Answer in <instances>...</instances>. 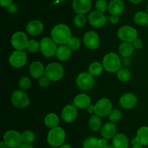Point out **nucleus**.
I'll use <instances>...</instances> for the list:
<instances>
[{
  "instance_id": "1",
  "label": "nucleus",
  "mask_w": 148,
  "mask_h": 148,
  "mask_svg": "<svg viewBox=\"0 0 148 148\" xmlns=\"http://www.w3.org/2000/svg\"><path fill=\"white\" fill-rule=\"evenodd\" d=\"M71 30L66 25L58 24L53 27L51 30V39L61 45H64L67 44L69 39L72 36Z\"/></svg>"
},
{
  "instance_id": "2",
  "label": "nucleus",
  "mask_w": 148,
  "mask_h": 148,
  "mask_svg": "<svg viewBox=\"0 0 148 148\" xmlns=\"http://www.w3.org/2000/svg\"><path fill=\"white\" fill-rule=\"evenodd\" d=\"M66 138V133L62 128L57 126L49 131L47 135V142L50 146L58 147L63 145Z\"/></svg>"
},
{
  "instance_id": "3",
  "label": "nucleus",
  "mask_w": 148,
  "mask_h": 148,
  "mask_svg": "<svg viewBox=\"0 0 148 148\" xmlns=\"http://www.w3.org/2000/svg\"><path fill=\"white\" fill-rule=\"evenodd\" d=\"M103 66L108 72L116 73L121 69V59L116 54L111 52L104 57L103 59Z\"/></svg>"
},
{
  "instance_id": "4",
  "label": "nucleus",
  "mask_w": 148,
  "mask_h": 148,
  "mask_svg": "<svg viewBox=\"0 0 148 148\" xmlns=\"http://www.w3.org/2000/svg\"><path fill=\"white\" fill-rule=\"evenodd\" d=\"M64 70L63 66L58 62H51L46 65L45 68V75L52 81H57L64 76Z\"/></svg>"
},
{
  "instance_id": "5",
  "label": "nucleus",
  "mask_w": 148,
  "mask_h": 148,
  "mask_svg": "<svg viewBox=\"0 0 148 148\" xmlns=\"http://www.w3.org/2000/svg\"><path fill=\"white\" fill-rule=\"evenodd\" d=\"M3 142L9 148H19L23 143L21 133L15 130L7 131L3 136Z\"/></svg>"
},
{
  "instance_id": "6",
  "label": "nucleus",
  "mask_w": 148,
  "mask_h": 148,
  "mask_svg": "<svg viewBox=\"0 0 148 148\" xmlns=\"http://www.w3.org/2000/svg\"><path fill=\"white\" fill-rule=\"evenodd\" d=\"M57 48L56 43L51 38L45 37L40 40V49L46 57H51L56 55Z\"/></svg>"
},
{
  "instance_id": "7",
  "label": "nucleus",
  "mask_w": 148,
  "mask_h": 148,
  "mask_svg": "<svg viewBox=\"0 0 148 148\" xmlns=\"http://www.w3.org/2000/svg\"><path fill=\"white\" fill-rule=\"evenodd\" d=\"M11 102L17 108H25L30 104V99L25 91L17 90L13 92L11 97Z\"/></svg>"
},
{
  "instance_id": "8",
  "label": "nucleus",
  "mask_w": 148,
  "mask_h": 148,
  "mask_svg": "<svg viewBox=\"0 0 148 148\" xmlns=\"http://www.w3.org/2000/svg\"><path fill=\"white\" fill-rule=\"evenodd\" d=\"M118 37L124 42L134 41L137 39V31L134 28L129 26H124L120 28L117 32Z\"/></svg>"
},
{
  "instance_id": "9",
  "label": "nucleus",
  "mask_w": 148,
  "mask_h": 148,
  "mask_svg": "<svg viewBox=\"0 0 148 148\" xmlns=\"http://www.w3.org/2000/svg\"><path fill=\"white\" fill-rule=\"evenodd\" d=\"M112 110V104L107 98H102L98 100L95 104V114L99 117L108 115Z\"/></svg>"
},
{
  "instance_id": "10",
  "label": "nucleus",
  "mask_w": 148,
  "mask_h": 148,
  "mask_svg": "<svg viewBox=\"0 0 148 148\" xmlns=\"http://www.w3.org/2000/svg\"><path fill=\"white\" fill-rule=\"evenodd\" d=\"M27 41V36L24 32H15L12 36L11 44L16 50L24 51L26 49Z\"/></svg>"
},
{
  "instance_id": "11",
  "label": "nucleus",
  "mask_w": 148,
  "mask_h": 148,
  "mask_svg": "<svg viewBox=\"0 0 148 148\" xmlns=\"http://www.w3.org/2000/svg\"><path fill=\"white\" fill-rule=\"evenodd\" d=\"M95 81L89 73H81L77 78V85L82 90H89L93 87Z\"/></svg>"
},
{
  "instance_id": "12",
  "label": "nucleus",
  "mask_w": 148,
  "mask_h": 148,
  "mask_svg": "<svg viewBox=\"0 0 148 148\" xmlns=\"http://www.w3.org/2000/svg\"><path fill=\"white\" fill-rule=\"evenodd\" d=\"M10 63L14 68H21L27 62V55L23 50H16L10 57Z\"/></svg>"
},
{
  "instance_id": "13",
  "label": "nucleus",
  "mask_w": 148,
  "mask_h": 148,
  "mask_svg": "<svg viewBox=\"0 0 148 148\" xmlns=\"http://www.w3.org/2000/svg\"><path fill=\"white\" fill-rule=\"evenodd\" d=\"M83 42L85 46L89 49H95L99 46V36L95 31L90 30L84 35Z\"/></svg>"
},
{
  "instance_id": "14",
  "label": "nucleus",
  "mask_w": 148,
  "mask_h": 148,
  "mask_svg": "<svg viewBox=\"0 0 148 148\" xmlns=\"http://www.w3.org/2000/svg\"><path fill=\"white\" fill-rule=\"evenodd\" d=\"M88 22L94 28H101L106 23V17L103 13L93 11L88 16Z\"/></svg>"
},
{
  "instance_id": "15",
  "label": "nucleus",
  "mask_w": 148,
  "mask_h": 148,
  "mask_svg": "<svg viewBox=\"0 0 148 148\" xmlns=\"http://www.w3.org/2000/svg\"><path fill=\"white\" fill-rule=\"evenodd\" d=\"M91 7V0H73L72 1V7L77 14H85L90 10Z\"/></svg>"
},
{
  "instance_id": "16",
  "label": "nucleus",
  "mask_w": 148,
  "mask_h": 148,
  "mask_svg": "<svg viewBox=\"0 0 148 148\" xmlns=\"http://www.w3.org/2000/svg\"><path fill=\"white\" fill-rule=\"evenodd\" d=\"M137 103V99L134 94L132 93H127L121 96L119 100V104L121 107L126 110H130L136 106Z\"/></svg>"
},
{
  "instance_id": "17",
  "label": "nucleus",
  "mask_w": 148,
  "mask_h": 148,
  "mask_svg": "<svg viewBox=\"0 0 148 148\" xmlns=\"http://www.w3.org/2000/svg\"><path fill=\"white\" fill-rule=\"evenodd\" d=\"M77 116V110L76 107L68 104L63 108L62 112V117L66 123H71L76 119Z\"/></svg>"
},
{
  "instance_id": "18",
  "label": "nucleus",
  "mask_w": 148,
  "mask_h": 148,
  "mask_svg": "<svg viewBox=\"0 0 148 148\" xmlns=\"http://www.w3.org/2000/svg\"><path fill=\"white\" fill-rule=\"evenodd\" d=\"M26 30L31 36H38L43 32V25L39 20H32L27 24Z\"/></svg>"
},
{
  "instance_id": "19",
  "label": "nucleus",
  "mask_w": 148,
  "mask_h": 148,
  "mask_svg": "<svg viewBox=\"0 0 148 148\" xmlns=\"http://www.w3.org/2000/svg\"><path fill=\"white\" fill-rule=\"evenodd\" d=\"M29 71L31 76L35 79L40 78L45 73V68L43 65L39 61H35L32 62L30 65Z\"/></svg>"
},
{
  "instance_id": "20",
  "label": "nucleus",
  "mask_w": 148,
  "mask_h": 148,
  "mask_svg": "<svg viewBox=\"0 0 148 148\" xmlns=\"http://www.w3.org/2000/svg\"><path fill=\"white\" fill-rule=\"evenodd\" d=\"M108 12L112 15L118 16L124 10V3L122 0H111L108 3Z\"/></svg>"
},
{
  "instance_id": "21",
  "label": "nucleus",
  "mask_w": 148,
  "mask_h": 148,
  "mask_svg": "<svg viewBox=\"0 0 148 148\" xmlns=\"http://www.w3.org/2000/svg\"><path fill=\"white\" fill-rule=\"evenodd\" d=\"M101 136L106 139H113L116 135V127L112 122L106 123L101 128Z\"/></svg>"
},
{
  "instance_id": "22",
  "label": "nucleus",
  "mask_w": 148,
  "mask_h": 148,
  "mask_svg": "<svg viewBox=\"0 0 148 148\" xmlns=\"http://www.w3.org/2000/svg\"><path fill=\"white\" fill-rule=\"evenodd\" d=\"M90 97L86 94H78L74 99V104L75 107L81 109L87 108L90 104Z\"/></svg>"
},
{
  "instance_id": "23",
  "label": "nucleus",
  "mask_w": 148,
  "mask_h": 148,
  "mask_svg": "<svg viewBox=\"0 0 148 148\" xmlns=\"http://www.w3.org/2000/svg\"><path fill=\"white\" fill-rule=\"evenodd\" d=\"M129 139L124 133H118L116 135L112 140V145L114 148H128Z\"/></svg>"
},
{
  "instance_id": "24",
  "label": "nucleus",
  "mask_w": 148,
  "mask_h": 148,
  "mask_svg": "<svg viewBox=\"0 0 148 148\" xmlns=\"http://www.w3.org/2000/svg\"><path fill=\"white\" fill-rule=\"evenodd\" d=\"M72 55V49L67 45H60L58 46L56 56L59 60L66 61L70 58Z\"/></svg>"
},
{
  "instance_id": "25",
  "label": "nucleus",
  "mask_w": 148,
  "mask_h": 148,
  "mask_svg": "<svg viewBox=\"0 0 148 148\" xmlns=\"http://www.w3.org/2000/svg\"><path fill=\"white\" fill-rule=\"evenodd\" d=\"M135 142L143 146L148 145V127L143 126L137 132V136L134 138Z\"/></svg>"
},
{
  "instance_id": "26",
  "label": "nucleus",
  "mask_w": 148,
  "mask_h": 148,
  "mask_svg": "<svg viewBox=\"0 0 148 148\" xmlns=\"http://www.w3.org/2000/svg\"><path fill=\"white\" fill-rule=\"evenodd\" d=\"M119 51L121 56L124 57H128L131 56L134 52V46H133L132 44L130 43V42H124L120 44Z\"/></svg>"
},
{
  "instance_id": "27",
  "label": "nucleus",
  "mask_w": 148,
  "mask_h": 148,
  "mask_svg": "<svg viewBox=\"0 0 148 148\" xmlns=\"http://www.w3.org/2000/svg\"><path fill=\"white\" fill-rule=\"evenodd\" d=\"M44 122L47 127L53 129L57 127L59 123V119L57 115L55 113H49L45 118Z\"/></svg>"
},
{
  "instance_id": "28",
  "label": "nucleus",
  "mask_w": 148,
  "mask_h": 148,
  "mask_svg": "<svg viewBox=\"0 0 148 148\" xmlns=\"http://www.w3.org/2000/svg\"><path fill=\"white\" fill-rule=\"evenodd\" d=\"M89 127L93 131H98L102 128V122L101 118L97 115H93L89 120Z\"/></svg>"
},
{
  "instance_id": "29",
  "label": "nucleus",
  "mask_w": 148,
  "mask_h": 148,
  "mask_svg": "<svg viewBox=\"0 0 148 148\" xmlns=\"http://www.w3.org/2000/svg\"><path fill=\"white\" fill-rule=\"evenodd\" d=\"M136 24L139 26H146L148 24V13L145 12H138L134 17Z\"/></svg>"
},
{
  "instance_id": "30",
  "label": "nucleus",
  "mask_w": 148,
  "mask_h": 148,
  "mask_svg": "<svg viewBox=\"0 0 148 148\" xmlns=\"http://www.w3.org/2000/svg\"><path fill=\"white\" fill-rule=\"evenodd\" d=\"M103 69V66L100 62H94L89 66L88 72L92 76H97V75H101Z\"/></svg>"
},
{
  "instance_id": "31",
  "label": "nucleus",
  "mask_w": 148,
  "mask_h": 148,
  "mask_svg": "<svg viewBox=\"0 0 148 148\" xmlns=\"http://www.w3.org/2000/svg\"><path fill=\"white\" fill-rule=\"evenodd\" d=\"M117 77L122 82H127L132 77L131 72L127 68H121L117 71Z\"/></svg>"
},
{
  "instance_id": "32",
  "label": "nucleus",
  "mask_w": 148,
  "mask_h": 148,
  "mask_svg": "<svg viewBox=\"0 0 148 148\" xmlns=\"http://www.w3.org/2000/svg\"><path fill=\"white\" fill-rule=\"evenodd\" d=\"M83 148H101L99 145V139L96 137L88 138L84 142Z\"/></svg>"
},
{
  "instance_id": "33",
  "label": "nucleus",
  "mask_w": 148,
  "mask_h": 148,
  "mask_svg": "<svg viewBox=\"0 0 148 148\" xmlns=\"http://www.w3.org/2000/svg\"><path fill=\"white\" fill-rule=\"evenodd\" d=\"M22 139H23V143L25 144H31L33 143L36 139V136L35 133L33 131L29 130H26L23 131L21 133Z\"/></svg>"
},
{
  "instance_id": "34",
  "label": "nucleus",
  "mask_w": 148,
  "mask_h": 148,
  "mask_svg": "<svg viewBox=\"0 0 148 148\" xmlns=\"http://www.w3.org/2000/svg\"><path fill=\"white\" fill-rule=\"evenodd\" d=\"M108 118L112 123H117L121 118V113L118 109H114L108 115Z\"/></svg>"
},
{
  "instance_id": "35",
  "label": "nucleus",
  "mask_w": 148,
  "mask_h": 148,
  "mask_svg": "<svg viewBox=\"0 0 148 148\" xmlns=\"http://www.w3.org/2000/svg\"><path fill=\"white\" fill-rule=\"evenodd\" d=\"M66 45H67L72 50L76 51L80 47L81 43L80 41H79V39H78V38L71 37L70 39H69V41L66 44Z\"/></svg>"
},
{
  "instance_id": "36",
  "label": "nucleus",
  "mask_w": 148,
  "mask_h": 148,
  "mask_svg": "<svg viewBox=\"0 0 148 148\" xmlns=\"http://www.w3.org/2000/svg\"><path fill=\"white\" fill-rule=\"evenodd\" d=\"M87 18L84 15L77 14L74 17V23L78 28H82L86 24Z\"/></svg>"
},
{
  "instance_id": "37",
  "label": "nucleus",
  "mask_w": 148,
  "mask_h": 148,
  "mask_svg": "<svg viewBox=\"0 0 148 148\" xmlns=\"http://www.w3.org/2000/svg\"><path fill=\"white\" fill-rule=\"evenodd\" d=\"M26 49H28L31 52H36L40 49V43L38 42L36 40L32 39L27 41Z\"/></svg>"
},
{
  "instance_id": "38",
  "label": "nucleus",
  "mask_w": 148,
  "mask_h": 148,
  "mask_svg": "<svg viewBox=\"0 0 148 148\" xmlns=\"http://www.w3.org/2000/svg\"><path fill=\"white\" fill-rule=\"evenodd\" d=\"M95 8L100 12H105L108 8V4L106 0H97L95 2Z\"/></svg>"
},
{
  "instance_id": "39",
  "label": "nucleus",
  "mask_w": 148,
  "mask_h": 148,
  "mask_svg": "<svg viewBox=\"0 0 148 148\" xmlns=\"http://www.w3.org/2000/svg\"><path fill=\"white\" fill-rule=\"evenodd\" d=\"M30 86H31V81H30V78L27 77H23L19 81V86L22 90L28 89Z\"/></svg>"
},
{
  "instance_id": "40",
  "label": "nucleus",
  "mask_w": 148,
  "mask_h": 148,
  "mask_svg": "<svg viewBox=\"0 0 148 148\" xmlns=\"http://www.w3.org/2000/svg\"><path fill=\"white\" fill-rule=\"evenodd\" d=\"M38 84L40 86L46 88V87L49 86V84H50V79L46 76L41 77L40 78H39Z\"/></svg>"
},
{
  "instance_id": "41",
  "label": "nucleus",
  "mask_w": 148,
  "mask_h": 148,
  "mask_svg": "<svg viewBox=\"0 0 148 148\" xmlns=\"http://www.w3.org/2000/svg\"><path fill=\"white\" fill-rule=\"evenodd\" d=\"M132 45L134 46V48H136L137 49H140L143 47V42L142 41L140 40V39H137L132 42Z\"/></svg>"
},
{
  "instance_id": "42",
  "label": "nucleus",
  "mask_w": 148,
  "mask_h": 148,
  "mask_svg": "<svg viewBox=\"0 0 148 148\" xmlns=\"http://www.w3.org/2000/svg\"><path fill=\"white\" fill-rule=\"evenodd\" d=\"M13 0H0V5L2 7H8L12 4Z\"/></svg>"
},
{
  "instance_id": "43",
  "label": "nucleus",
  "mask_w": 148,
  "mask_h": 148,
  "mask_svg": "<svg viewBox=\"0 0 148 148\" xmlns=\"http://www.w3.org/2000/svg\"><path fill=\"white\" fill-rule=\"evenodd\" d=\"M99 145L101 148H104L105 147H106L108 145V143H107V139H99Z\"/></svg>"
},
{
  "instance_id": "44",
  "label": "nucleus",
  "mask_w": 148,
  "mask_h": 148,
  "mask_svg": "<svg viewBox=\"0 0 148 148\" xmlns=\"http://www.w3.org/2000/svg\"><path fill=\"white\" fill-rule=\"evenodd\" d=\"M110 21L112 24H117L119 21V18L118 16L116 15H112L111 17H110Z\"/></svg>"
},
{
  "instance_id": "45",
  "label": "nucleus",
  "mask_w": 148,
  "mask_h": 148,
  "mask_svg": "<svg viewBox=\"0 0 148 148\" xmlns=\"http://www.w3.org/2000/svg\"><path fill=\"white\" fill-rule=\"evenodd\" d=\"M131 144L132 145V148H143V145H140V144L137 143V142H135V140H134V139L132 140Z\"/></svg>"
},
{
  "instance_id": "46",
  "label": "nucleus",
  "mask_w": 148,
  "mask_h": 148,
  "mask_svg": "<svg viewBox=\"0 0 148 148\" xmlns=\"http://www.w3.org/2000/svg\"><path fill=\"white\" fill-rule=\"evenodd\" d=\"M87 111H88L89 113H95V105L90 104V105L87 107Z\"/></svg>"
},
{
  "instance_id": "47",
  "label": "nucleus",
  "mask_w": 148,
  "mask_h": 148,
  "mask_svg": "<svg viewBox=\"0 0 148 148\" xmlns=\"http://www.w3.org/2000/svg\"><path fill=\"white\" fill-rule=\"evenodd\" d=\"M16 10H17V8H16V6L14 5V4H11L10 7H8V11L10 12L13 13L16 12Z\"/></svg>"
},
{
  "instance_id": "48",
  "label": "nucleus",
  "mask_w": 148,
  "mask_h": 148,
  "mask_svg": "<svg viewBox=\"0 0 148 148\" xmlns=\"http://www.w3.org/2000/svg\"><path fill=\"white\" fill-rule=\"evenodd\" d=\"M19 148H33V147L30 144L23 143V144H22L21 146H20Z\"/></svg>"
},
{
  "instance_id": "49",
  "label": "nucleus",
  "mask_w": 148,
  "mask_h": 148,
  "mask_svg": "<svg viewBox=\"0 0 148 148\" xmlns=\"http://www.w3.org/2000/svg\"><path fill=\"white\" fill-rule=\"evenodd\" d=\"M130 1H131L132 3H133V4H139V3L141 2L143 0H130Z\"/></svg>"
},
{
  "instance_id": "50",
  "label": "nucleus",
  "mask_w": 148,
  "mask_h": 148,
  "mask_svg": "<svg viewBox=\"0 0 148 148\" xmlns=\"http://www.w3.org/2000/svg\"><path fill=\"white\" fill-rule=\"evenodd\" d=\"M7 145L4 144V142H3V141L0 142V148H7Z\"/></svg>"
},
{
  "instance_id": "51",
  "label": "nucleus",
  "mask_w": 148,
  "mask_h": 148,
  "mask_svg": "<svg viewBox=\"0 0 148 148\" xmlns=\"http://www.w3.org/2000/svg\"><path fill=\"white\" fill-rule=\"evenodd\" d=\"M59 148H72V147L68 145H62V146L59 147Z\"/></svg>"
},
{
  "instance_id": "52",
  "label": "nucleus",
  "mask_w": 148,
  "mask_h": 148,
  "mask_svg": "<svg viewBox=\"0 0 148 148\" xmlns=\"http://www.w3.org/2000/svg\"><path fill=\"white\" fill-rule=\"evenodd\" d=\"M104 148H114V147L113 146V145H107L106 147H105Z\"/></svg>"
},
{
  "instance_id": "53",
  "label": "nucleus",
  "mask_w": 148,
  "mask_h": 148,
  "mask_svg": "<svg viewBox=\"0 0 148 148\" xmlns=\"http://www.w3.org/2000/svg\"><path fill=\"white\" fill-rule=\"evenodd\" d=\"M147 13H148V5H147Z\"/></svg>"
}]
</instances>
